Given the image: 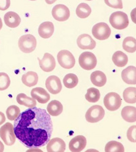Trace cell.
I'll list each match as a JSON object with an SVG mask.
<instances>
[{"instance_id":"obj_1","label":"cell","mask_w":136,"mask_h":152,"mask_svg":"<svg viewBox=\"0 0 136 152\" xmlns=\"http://www.w3.org/2000/svg\"><path fill=\"white\" fill-rule=\"evenodd\" d=\"M16 137L27 148H38L48 143L53 126L47 110L33 107L25 110L14 122Z\"/></svg>"},{"instance_id":"obj_2","label":"cell","mask_w":136,"mask_h":152,"mask_svg":"<svg viewBox=\"0 0 136 152\" xmlns=\"http://www.w3.org/2000/svg\"><path fill=\"white\" fill-rule=\"evenodd\" d=\"M110 23L113 28L122 30L127 28L129 25V18L126 13L123 12H115L110 15Z\"/></svg>"},{"instance_id":"obj_3","label":"cell","mask_w":136,"mask_h":152,"mask_svg":"<svg viewBox=\"0 0 136 152\" xmlns=\"http://www.w3.org/2000/svg\"><path fill=\"white\" fill-rule=\"evenodd\" d=\"M37 45L36 38L31 34L22 36L18 40V47L25 53H30L34 51Z\"/></svg>"},{"instance_id":"obj_4","label":"cell","mask_w":136,"mask_h":152,"mask_svg":"<svg viewBox=\"0 0 136 152\" xmlns=\"http://www.w3.org/2000/svg\"><path fill=\"white\" fill-rule=\"evenodd\" d=\"M0 137L6 145H12L16 141V135L14 126L11 123H6L0 128Z\"/></svg>"},{"instance_id":"obj_5","label":"cell","mask_w":136,"mask_h":152,"mask_svg":"<svg viewBox=\"0 0 136 152\" xmlns=\"http://www.w3.org/2000/svg\"><path fill=\"white\" fill-rule=\"evenodd\" d=\"M59 65L65 69H71L75 66L76 60L73 54L68 50H61L57 54Z\"/></svg>"},{"instance_id":"obj_6","label":"cell","mask_w":136,"mask_h":152,"mask_svg":"<svg viewBox=\"0 0 136 152\" xmlns=\"http://www.w3.org/2000/svg\"><path fill=\"white\" fill-rule=\"evenodd\" d=\"M78 62L80 67L86 70H91L97 66V58L95 55L91 52H84L80 55Z\"/></svg>"},{"instance_id":"obj_7","label":"cell","mask_w":136,"mask_h":152,"mask_svg":"<svg viewBox=\"0 0 136 152\" xmlns=\"http://www.w3.org/2000/svg\"><path fill=\"white\" fill-rule=\"evenodd\" d=\"M103 104L108 110L110 111H114L121 107L122 99L119 94L115 93V92H110L104 97Z\"/></svg>"},{"instance_id":"obj_8","label":"cell","mask_w":136,"mask_h":152,"mask_svg":"<svg viewBox=\"0 0 136 152\" xmlns=\"http://www.w3.org/2000/svg\"><path fill=\"white\" fill-rule=\"evenodd\" d=\"M92 34L99 40H105L111 35V29L105 23H99L93 27Z\"/></svg>"},{"instance_id":"obj_9","label":"cell","mask_w":136,"mask_h":152,"mask_svg":"<svg viewBox=\"0 0 136 152\" xmlns=\"http://www.w3.org/2000/svg\"><path fill=\"white\" fill-rule=\"evenodd\" d=\"M105 115V110L100 105H94L86 113L87 121L89 123H96L101 121Z\"/></svg>"},{"instance_id":"obj_10","label":"cell","mask_w":136,"mask_h":152,"mask_svg":"<svg viewBox=\"0 0 136 152\" xmlns=\"http://www.w3.org/2000/svg\"><path fill=\"white\" fill-rule=\"evenodd\" d=\"M52 15L55 19L58 21H65L70 18V12L66 6L63 4H57L52 8Z\"/></svg>"},{"instance_id":"obj_11","label":"cell","mask_w":136,"mask_h":152,"mask_svg":"<svg viewBox=\"0 0 136 152\" xmlns=\"http://www.w3.org/2000/svg\"><path fill=\"white\" fill-rule=\"evenodd\" d=\"M39 60V65H40V68L44 72H52V70L55 68L56 66V61L54 57L51 54L46 53L44 55L43 59H40L38 58Z\"/></svg>"},{"instance_id":"obj_12","label":"cell","mask_w":136,"mask_h":152,"mask_svg":"<svg viewBox=\"0 0 136 152\" xmlns=\"http://www.w3.org/2000/svg\"><path fill=\"white\" fill-rule=\"evenodd\" d=\"M45 85L48 91L52 94H57L61 92L62 84L61 80L57 76L52 75L48 77L46 80Z\"/></svg>"},{"instance_id":"obj_13","label":"cell","mask_w":136,"mask_h":152,"mask_svg":"<svg viewBox=\"0 0 136 152\" xmlns=\"http://www.w3.org/2000/svg\"><path fill=\"white\" fill-rule=\"evenodd\" d=\"M77 45L82 50H93L95 48L96 42L91 36L84 34L78 36Z\"/></svg>"},{"instance_id":"obj_14","label":"cell","mask_w":136,"mask_h":152,"mask_svg":"<svg viewBox=\"0 0 136 152\" xmlns=\"http://www.w3.org/2000/svg\"><path fill=\"white\" fill-rule=\"evenodd\" d=\"M87 145V139L84 136L78 135L73 137L69 143V148L72 152L82 151Z\"/></svg>"},{"instance_id":"obj_15","label":"cell","mask_w":136,"mask_h":152,"mask_svg":"<svg viewBox=\"0 0 136 152\" xmlns=\"http://www.w3.org/2000/svg\"><path fill=\"white\" fill-rule=\"evenodd\" d=\"M65 142L60 138H53L50 139L47 143V151L48 152H63L65 150Z\"/></svg>"},{"instance_id":"obj_16","label":"cell","mask_w":136,"mask_h":152,"mask_svg":"<svg viewBox=\"0 0 136 152\" xmlns=\"http://www.w3.org/2000/svg\"><path fill=\"white\" fill-rule=\"evenodd\" d=\"M31 98L35 99L40 104H46L50 100V94L41 87H36L31 91Z\"/></svg>"},{"instance_id":"obj_17","label":"cell","mask_w":136,"mask_h":152,"mask_svg":"<svg viewBox=\"0 0 136 152\" xmlns=\"http://www.w3.org/2000/svg\"><path fill=\"white\" fill-rule=\"evenodd\" d=\"M121 77L123 81L129 85L136 84V68L133 66H128L122 71Z\"/></svg>"},{"instance_id":"obj_18","label":"cell","mask_w":136,"mask_h":152,"mask_svg":"<svg viewBox=\"0 0 136 152\" xmlns=\"http://www.w3.org/2000/svg\"><path fill=\"white\" fill-rule=\"evenodd\" d=\"M54 30L53 23L50 21H46L40 25L38 28V34L41 38L48 39L52 36Z\"/></svg>"},{"instance_id":"obj_19","label":"cell","mask_w":136,"mask_h":152,"mask_svg":"<svg viewBox=\"0 0 136 152\" xmlns=\"http://www.w3.org/2000/svg\"><path fill=\"white\" fill-rule=\"evenodd\" d=\"M4 22L10 28H16L20 25L21 19L19 15L13 11H10L4 15Z\"/></svg>"},{"instance_id":"obj_20","label":"cell","mask_w":136,"mask_h":152,"mask_svg":"<svg viewBox=\"0 0 136 152\" xmlns=\"http://www.w3.org/2000/svg\"><path fill=\"white\" fill-rule=\"evenodd\" d=\"M121 116L124 121L133 123L136 121V109L132 106H127L121 110Z\"/></svg>"},{"instance_id":"obj_21","label":"cell","mask_w":136,"mask_h":152,"mask_svg":"<svg viewBox=\"0 0 136 152\" xmlns=\"http://www.w3.org/2000/svg\"><path fill=\"white\" fill-rule=\"evenodd\" d=\"M91 80L94 85L100 87L104 86L106 83L107 78L103 72L97 70L91 75Z\"/></svg>"},{"instance_id":"obj_22","label":"cell","mask_w":136,"mask_h":152,"mask_svg":"<svg viewBox=\"0 0 136 152\" xmlns=\"http://www.w3.org/2000/svg\"><path fill=\"white\" fill-rule=\"evenodd\" d=\"M63 104L58 100H52L47 106V112L50 115L57 117L63 112Z\"/></svg>"},{"instance_id":"obj_23","label":"cell","mask_w":136,"mask_h":152,"mask_svg":"<svg viewBox=\"0 0 136 152\" xmlns=\"http://www.w3.org/2000/svg\"><path fill=\"white\" fill-rule=\"evenodd\" d=\"M22 82L26 86L31 87H33L38 83V74L33 71H29L22 76Z\"/></svg>"},{"instance_id":"obj_24","label":"cell","mask_w":136,"mask_h":152,"mask_svg":"<svg viewBox=\"0 0 136 152\" xmlns=\"http://www.w3.org/2000/svg\"><path fill=\"white\" fill-rule=\"evenodd\" d=\"M112 61L117 67H124L128 63V57L123 52L118 50L112 55Z\"/></svg>"},{"instance_id":"obj_25","label":"cell","mask_w":136,"mask_h":152,"mask_svg":"<svg viewBox=\"0 0 136 152\" xmlns=\"http://www.w3.org/2000/svg\"><path fill=\"white\" fill-rule=\"evenodd\" d=\"M17 102L20 105H23L29 108H33L36 107V100L33 98L28 97L26 94L23 93L19 94L17 96Z\"/></svg>"},{"instance_id":"obj_26","label":"cell","mask_w":136,"mask_h":152,"mask_svg":"<svg viewBox=\"0 0 136 152\" xmlns=\"http://www.w3.org/2000/svg\"><path fill=\"white\" fill-rule=\"evenodd\" d=\"M76 13L78 17L80 18H86L89 17L91 13V8L88 4L81 3L77 6Z\"/></svg>"},{"instance_id":"obj_27","label":"cell","mask_w":136,"mask_h":152,"mask_svg":"<svg viewBox=\"0 0 136 152\" xmlns=\"http://www.w3.org/2000/svg\"><path fill=\"white\" fill-rule=\"evenodd\" d=\"M123 48L125 51L128 53H135L136 50V40L131 36L127 37L124 39L123 42Z\"/></svg>"},{"instance_id":"obj_28","label":"cell","mask_w":136,"mask_h":152,"mask_svg":"<svg viewBox=\"0 0 136 152\" xmlns=\"http://www.w3.org/2000/svg\"><path fill=\"white\" fill-rule=\"evenodd\" d=\"M123 98L126 102L135 104L136 102V89L135 87H128L123 91Z\"/></svg>"},{"instance_id":"obj_29","label":"cell","mask_w":136,"mask_h":152,"mask_svg":"<svg viewBox=\"0 0 136 152\" xmlns=\"http://www.w3.org/2000/svg\"><path fill=\"white\" fill-rule=\"evenodd\" d=\"M78 83V78L74 74H68L63 78V84L68 89H72Z\"/></svg>"},{"instance_id":"obj_30","label":"cell","mask_w":136,"mask_h":152,"mask_svg":"<svg viewBox=\"0 0 136 152\" xmlns=\"http://www.w3.org/2000/svg\"><path fill=\"white\" fill-rule=\"evenodd\" d=\"M85 98L89 102L95 103L98 102L100 99V92L97 89L91 87L87 89Z\"/></svg>"},{"instance_id":"obj_31","label":"cell","mask_w":136,"mask_h":152,"mask_svg":"<svg viewBox=\"0 0 136 152\" xmlns=\"http://www.w3.org/2000/svg\"><path fill=\"white\" fill-rule=\"evenodd\" d=\"M105 152H123L124 148L123 144L116 140L108 142L105 147Z\"/></svg>"},{"instance_id":"obj_32","label":"cell","mask_w":136,"mask_h":152,"mask_svg":"<svg viewBox=\"0 0 136 152\" xmlns=\"http://www.w3.org/2000/svg\"><path fill=\"white\" fill-rule=\"evenodd\" d=\"M20 113L19 107L16 105L10 106L6 110V115L9 120L15 121Z\"/></svg>"},{"instance_id":"obj_33","label":"cell","mask_w":136,"mask_h":152,"mask_svg":"<svg viewBox=\"0 0 136 152\" xmlns=\"http://www.w3.org/2000/svg\"><path fill=\"white\" fill-rule=\"evenodd\" d=\"M10 85L9 76L5 72H0V91L6 90Z\"/></svg>"},{"instance_id":"obj_34","label":"cell","mask_w":136,"mask_h":152,"mask_svg":"<svg viewBox=\"0 0 136 152\" xmlns=\"http://www.w3.org/2000/svg\"><path fill=\"white\" fill-rule=\"evenodd\" d=\"M104 1L108 6L113 8L123 9V8L122 0H104Z\"/></svg>"},{"instance_id":"obj_35","label":"cell","mask_w":136,"mask_h":152,"mask_svg":"<svg viewBox=\"0 0 136 152\" xmlns=\"http://www.w3.org/2000/svg\"><path fill=\"white\" fill-rule=\"evenodd\" d=\"M136 126H132L128 129L127 132V137L129 140L132 142H135V137H136Z\"/></svg>"},{"instance_id":"obj_36","label":"cell","mask_w":136,"mask_h":152,"mask_svg":"<svg viewBox=\"0 0 136 152\" xmlns=\"http://www.w3.org/2000/svg\"><path fill=\"white\" fill-rule=\"evenodd\" d=\"M10 6V0H0V10H6Z\"/></svg>"},{"instance_id":"obj_37","label":"cell","mask_w":136,"mask_h":152,"mask_svg":"<svg viewBox=\"0 0 136 152\" xmlns=\"http://www.w3.org/2000/svg\"><path fill=\"white\" fill-rule=\"evenodd\" d=\"M6 121V117L3 113L0 111V126L2 125Z\"/></svg>"},{"instance_id":"obj_38","label":"cell","mask_w":136,"mask_h":152,"mask_svg":"<svg viewBox=\"0 0 136 152\" xmlns=\"http://www.w3.org/2000/svg\"><path fill=\"white\" fill-rule=\"evenodd\" d=\"M56 1L57 0H45L46 3L48 4H54Z\"/></svg>"},{"instance_id":"obj_39","label":"cell","mask_w":136,"mask_h":152,"mask_svg":"<svg viewBox=\"0 0 136 152\" xmlns=\"http://www.w3.org/2000/svg\"><path fill=\"white\" fill-rule=\"evenodd\" d=\"M4 145L1 142V141H0V152L4 151Z\"/></svg>"},{"instance_id":"obj_40","label":"cell","mask_w":136,"mask_h":152,"mask_svg":"<svg viewBox=\"0 0 136 152\" xmlns=\"http://www.w3.org/2000/svg\"><path fill=\"white\" fill-rule=\"evenodd\" d=\"M2 27H3V23H2L1 18H0V30H1V29Z\"/></svg>"},{"instance_id":"obj_41","label":"cell","mask_w":136,"mask_h":152,"mask_svg":"<svg viewBox=\"0 0 136 152\" xmlns=\"http://www.w3.org/2000/svg\"><path fill=\"white\" fill-rule=\"evenodd\" d=\"M86 1H92V0H86Z\"/></svg>"},{"instance_id":"obj_42","label":"cell","mask_w":136,"mask_h":152,"mask_svg":"<svg viewBox=\"0 0 136 152\" xmlns=\"http://www.w3.org/2000/svg\"><path fill=\"white\" fill-rule=\"evenodd\" d=\"M30 1H36V0H30Z\"/></svg>"}]
</instances>
